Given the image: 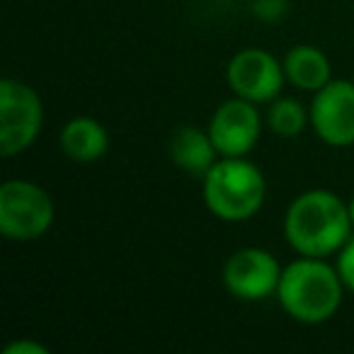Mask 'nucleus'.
Here are the masks:
<instances>
[{
  "label": "nucleus",
  "instance_id": "8",
  "mask_svg": "<svg viewBox=\"0 0 354 354\" xmlns=\"http://www.w3.org/2000/svg\"><path fill=\"white\" fill-rule=\"evenodd\" d=\"M310 127L328 146H354V83L330 80L318 93H313Z\"/></svg>",
  "mask_w": 354,
  "mask_h": 354
},
{
  "label": "nucleus",
  "instance_id": "9",
  "mask_svg": "<svg viewBox=\"0 0 354 354\" xmlns=\"http://www.w3.org/2000/svg\"><path fill=\"white\" fill-rule=\"evenodd\" d=\"M207 131L221 158H245L257 146L262 119L255 102L233 97L218 104Z\"/></svg>",
  "mask_w": 354,
  "mask_h": 354
},
{
  "label": "nucleus",
  "instance_id": "4",
  "mask_svg": "<svg viewBox=\"0 0 354 354\" xmlns=\"http://www.w3.org/2000/svg\"><path fill=\"white\" fill-rule=\"evenodd\" d=\"M56 209L46 189L30 180H8L0 187V233L8 241H39L54 226Z\"/></svg>",
  "mask_w": 354,
  "mask_h": 354
},
{
  "label": "nucleus",
  "instance_id": "11",
  "mask_svg": "<svg viewBox=\"0 0 354 354\" xmlns=\"http://www.w3.org/2000/svg\"><path fill=\"white\" fill-rule=\"evenodd\" d=\"M61 148L73 162H95L109 151L107 129L93 117H73L61 131Z\"/></svg>",
  "mask_w": 354,
  "mask_h": 354
},
{
  "label": "nucleus",
  "instance_id": "3",
  "mask_svg": "<svg viewBox=\"0 0 354 354\" xmlns=\"http://www.w3.org/2000/svg\"><path fill=\"white\" fill-rule=\"evenodd\" d=\"M202 197L216 218L241 223L262 209L267 180L260 167L245 158H218L216 165L202 177Z\"/></svg>",
  "mask_w": 354,
  "mask_h": 354
},
{
  "label": "nucleus",
  "instance_id": "16",
  "mask_svg": "<svg viewBox=\"0 0 354 354\" xmlns=\"http://www.w3.org/2000/svg\"><path fill=\"white\" fill-rule=\"evenodd\" d=\"M3 354H49V347L37 339H15L8 344Z\"/></svg>",
  "mask_w": 354,
  "mask_h": 354
},
{
  "label": "nucleus",
  "instance_id": "12",
  "mask_svg": "<svg viewBox=\"0 0 354 354\" xmlns=\"http://www.w3.org/2000/svg\"><path fill=\"white\" fill-rule=\"evenodd\" d=\"M284 73L294 88L306 93H318L333 80L330 59L313 44H299L284 56Z\"/></svg>",
  "mask_w": 354,
  "mask_h": 354
},
{
  "label": "nucleus",
  "instance_id": "13",
  "mask_svg": "<svg viewBox=\"0 0 354 354\" xmlns=\"http://www.w3.org/2000/svg\"><path fill=\"white\" fill-rule=\"evenodd\" d=\"M310 109L296 97H274L267 109V127L281 138H294L308 127Z\"/></svg>",
  "mask_w": 354,
  "mask_h": 354
},
{
  "label": "nucleus",
  "instance_id": "14",
  "mask_svg": "<svg viewBox=\"0 0 354 354\" xmlns=\"http://www.w3.org/2000/svg\"><path fill=\"white\" fill-rule=\"evenodd\" d=\"M335 267H337V274L342 279L344 289H349L354 294V236H349V241L339 248Z\"/></svg>",
  "mask_w": 354,
  "mask_h": 354
},
{
  "label": "nucleus",
  "instance_id": "2",
  "mask_svg": "<svg viewBox=\"0 0 354 354\" xmlns=\"http://www.w3.org/2000/svg\"><path fill=\"white\" fill-rule=\"evenodd\" d=\"M342 291L344 284L337 267L325 262V257L301 255L281 270L277 299L294 320L304 325H320L337 313Z\"/></svg>",
  "mask_w": 354,
  "mask_h": 354
},
{
  "label": "nucleus",
  "instance_id": "6",
  "mask_svg": "<svg viewBox=\"0 0 354 354\" xmlns=\"http://www.w3.org/2000/svg\"><path fill=\"white\" fill-rule=\"evenodd\" d=\"M228 88L248 102H272L284 88V64L265 49H243L228 61Z\"/></svg>",
  "mask_w": 354,
  "mask_h": 354
},
{
  "label": "nucleus",
  "instance_id": "10",
  "mask_svg": "<svg viewBox=\"0 0 354 354\" xmlns=\"http://www.w3.org/2000/svg\"><path fill=\"white\" fill-rule=\"evenodd\" d=\"M167 153L170 160L175 162L180 170L189 172V175L204 177L221 156H218L216 146H214L209 131H202L197 127H183L172 133L170 143H167Z\"/></svg>",
  "mask_w": 354,
  "mask_h": 354
},
{
  "label": "nucleus",
  "instance_id": "7",
  "mask_svg": "<svg viewBox=\"0 0 354 354\" xmlns=\"http://www.w3.org/2000/svg\"><path fill=\"white\" fill-rule=\"evenodd\" d=\"M281 270L277 257L262 248H243L233 252L223 265V286L231 296L241 301H265L277 294L281 279Z\"/></svg>",
  "mask_w": 354,
  "mask_h": 354
},
{
  "label": "nucleus",
  "instance_id": "5",
  "mask_svg": "<svg viewBox=\"0 0 354 354\" xmlns=\"http://www.w3.org/2000/svg\"><path fill=\"white\" fill-rule=\"evenodd\" d=\"M44 124V104L32 85L15 78L0 83V151L20 156L37 141Z\"/></svg>",
  "mask_w": 354,
  "mask_h": 354
},
{
  "label": "nucleus",
  "instance_id": "1",
  "mask_svg": "<svg viewBox=\"0 0 354 354\" xmlns=\"http://www.w3.org/2000/svg\"><path fill=\"white\" fill-rule=\"evenodd\" d=\"M352 236L349 204L328 189H308L284 214V238L304 257H330Z\"/></svg>",
  "mask_w": 354,
  "mask_h": 354
},
{
  "label": "nucleus",
  "instance_id": "17",
  "mask_svg": "<svg viewBox=\"0 0 354 354\" xmlns=\"http://www.w3.org/2000/svg\"><path fill=\"white\" fill-rule=\"evenodd\" d=\"M349 216H352V226H354V197L349 199Z\"/></svg>",
  "mask_w": 354,
  "mask_h": 354
},
{
  "label": "nucleus",
  "instance_id": "15",
  "mask_svg": "<svg viewBox=\"0 0 354 354\" xmlns=\"http://www.w3.org/2000/svg\"><path fill=\"white\" fill-rule=\"evenodd\" d=\"M289 10V0H252V15L262 22H279Z\"/></svg>",
  "mask_w": 354,
  "mask_h": 354
}]
</instances>
